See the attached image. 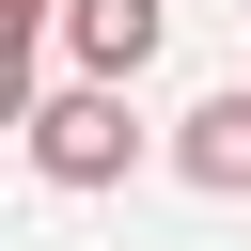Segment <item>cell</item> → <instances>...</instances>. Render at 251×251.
Here are the masks:
<instances>
[{"instance_id":"obj_3","label":"cell","mask_w":251,"mask_h":251,"mask_svg":"<svg viewBox=\"0 0 251 251\" xmlns=\"http://www.w3.org/2000/svg\"><path fill=\"white\" fill-rule=\"evenodd\" d=\"M157 31H173V0H63V63L78 78H141Z\"/></svg>"},{"instance_id":"obj_2","label":"cell","mask_w":251,"mask_h":251,"mask_svg":"<svg viewBox=\"0 0 251 251\" xmlns=\"http://www.w3.org/2000/svg\"><path fill=\"white\" fill-rule=\"evenodd\" d=\"M173 173H188L204 204H251V78H220V94L173 126Z\"/></svg>"},{"instance_id":"obj_4","label":"cell","mask_w":251,"mask_h":251,"mask_svg":"<svg viewBox=\"0 0 251 251\" xmlns=\"http://www.w3.org/2000/svg\"><path fill=\"white\" fill-rule=\"evenodd\" d=\"M0 16H16V31H47V16H63V0H0Z\"/></svg>"},{"instance_id":"obj_1","label":"cell","mask_w":251,"mask_h":251,"mask_svg":"<svg viewBox=\"0 0 251 251\" xmlns=\"http://www.w3.org/2000/svg\"><path fill=\"white\" fill-rule=\"evenodd\" d=\"M31 173H47V188H126V173H141V110H126V78H63V94H31Z\"/></svg>"}]
</instances>
